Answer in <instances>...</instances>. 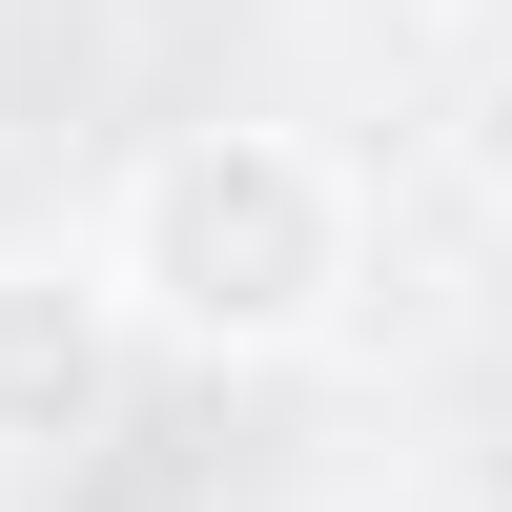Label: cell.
Instances as JSON below:
<instances>
[{"instance_id": "cell-1", "label": "cell", "mask_w": 512, "mask_h": 512, "mask_svg": "<svg viewBox=\"0 0 512 512\" xmlns=\"http://www.w3.org/2000/svg\"><path fill=\"white\" fill-rule=\"evenodd\" d=\"M103 287L144 349L185 369H287L349 328L369 287V185L308 144V123H164L103 205Z\"/></svg>"}, {"instance_id": "cell-2", "label": "cell", "mask_w": 512, "mask_h": 512, "mask_svg": "<svg viewBox=\"0 0 512 512\" xmlns=\"http://www.w3.org/2000/svg\"><path fill=\"white\" fill-rule=\"evenodd\" d=\"M123 287L103 246H0V472H62V451H103L123 410Z\"/></svg>"}, {"instance_id": "cell-3", "label": "cell", "mask_w": 512, "mask_h": 512, "mask_svg": "<svg viewBox=\"0 0 512 512\" xmlns=\"http://www.w3.org/2000/svg\"><path fill=\"white\" fill-rule=\"evenodd\" d=\"M472 185H492V205H512V62H492V82H472Z\"/></svg>"}, {"instance_id": "cell-4", "label": "cell", "mask_w": 512, "mask_h": 512, "mask_svg": "<svg viewBox=\"0 0 512 512\" xmlns=\"http://www.w3.org/2000/svg\"><path fill=\"white\" fill-rule=\"evenodd\" d=\"M410 21H451V41H492V62H512V0H410Z\"/></svg>"}]
</instances>
